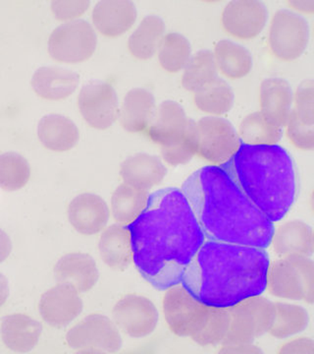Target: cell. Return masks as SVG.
<instances>
[{
    "label": "cell",
    "mask_w": 314,
    "mask_h": 354,
    "mask_svg": "<svg viewBox=\"0 0 314 354\" xmlns=\"http://www.w3.org/2000/svg\"><path fill=\"white\" fill-rule=\"evenodd\" d=\"M129 227L133 263L141 277L160 290L181 283L188 265L206 239L178 188H165L150 195L145 211Z\"/></svg>",
    "instance_id": "obj_1"
},
{
    "label": "cell",
    "mask_w": 314,
    "mask_h": 354,
    "mask_svg": "<svg viewBox=\"0 0 314 354\" xmlns=\"http://www.w3.org/2000/svg\"><path fill=\"white\" fill-rule=\"evenodd\" d=\"M182 192L206 239L264 249L271 246L274 223L222 167L197 169L184 183Z\"/></svg>",
    "instance_id": "obj_2"
},
{
    "label": "cell",
    "mask_w": 314,
    "mask_h": 354,
    "mask_svg": "<svg viewBox=\"0 0 314 354\" xmlns=\"http://www.w3.org/2000/svg\"><path fill=\"white\" fill-rule=\"evenodd\" d=\"M269 265L266 249L206 239L180 283L199 301L229 308L266 290Z\"/></svg>",
    "instance_id": "obj_3"
},
{
    "label": "cell",
    "mask_w": 314,
    "mask_h": 354,
    "mask_svg": "<svg viewBox=\"0 0 314 354\" xmlns=\"http://www.w3.org/2000/svg\"><path fill=\"white\" fill-rule=\"evenodd\" d=\"M220 167L272 223L282 221L294 206L299 189L297 167L290 153L278 144H241Z\"/></svg>",
    "instance_id": "obj_4"
},
{
    "label": "cell",
    "mask_w": 314,
    "mask_h": 354,
    "mask_svg": "<svg viewBox=\"0 0 314 354\" xmlns=\"http://www.w3.org/2000/svg\"><path fill=\"white\" fill-rule=\"evenodd\" d=\"M266 290L280 299L314 301V262L304 255L280 257L269 265Z\"/></svg>",
    "instance_id": "obj_5"
},
{
    "label": "cell",
    "mask_w": 314,
    "mask_h": 354,
    "mask_svg": "<svg viewBox=\"0 0 314 354\" xmlns=\"http://www.w3.org/2000/svg\"><path fill=\"white\" fill-rule=\"evenodd\" d=\"M190 138L195 155L216 167L226 164L242 144L234 125L219 116L193 120Z\"/></svg>",
    "instance_id": "obj_6"
},
{
    "label": "cell",
    "mask_w": 314,
    "mask_h": 354,
    "mask_svg": "<svg viewBox=\"0 0 314 354\" xmlns=\"http://www.w3.org/2000/svg\"><path fill=\"white\" fill-rule=\"evenodd\" d=\"M162 306L170 330L177 337L190 339L202 329L210 310L182 283L167 288Z\"/></svg>",
    "instance_id": "obj_7"
},
{
    "label": "cell",
    "mask_w": 314,
    "mask_h": 354,
    "mask_svg": "<svg viewBox=\"0 0 314 354\" xmlns=\"http://www.w3.org/2000/svg\"><path fill=\"white\" fill-rule=\"evenodd\" d=\"M97 36L94 28L85 20L63 23L51 32L48 53L63 64H80L94 55Z\"/></svg>",
    "instance_id": "obj_8"
},
{
    "label": "cell",
    "mask_w": 314,
    "mask_h": 354,
    "mask_svg": "<svg viewBox=\"0 0 314 354\" xmlns=\"http://www.w3.org/2000/svg\"><path fill=\"white\" fill-rule=\"evenodd\" d=\"M69 348L82 353H114L122 348L120 330L113 320L101 314H90L69 330Z\"/></svg>",
    "instance_id": "obj_9"
},
{
    "label": "cell",
    "mask_w": 314,
    "mask_h": 354,
    "mask_svg": "<svg viewBox=\"0 0 314 354\" xmlns=\"http://www.w3.org/2000/svg\"><path fill=\"white\" fill-rule=\"evenodd\" d=\"M311 38L306 18L293 10L282 9L274 14L269 31V46L274 57L294 62L304 55Z\"/></svg>",
    "instance_id": "obj_10"
},
{
    "label": "cell",
    "mask_w": 314,
    "mask_h": 354,
    "mask_svg": "<svg viewBox=\"0 0 314 354\" xmlns=\"http://www.w3.org/2000/svg\"><path fill=\"white\" fill-rule=\"evenodd\" d=\"M78 106L86 122L97 130L112 127L119 116V102L115 88L106 82L84 86L79 93Z\"/></svg>",
    "instance_id": "obj_11"
},
{
    "label": "cell",
    "mask_w": 314,
    "mask_h": 354,
    "mask_svg": "<svg viewBox=\"0 0 314 354\" xmlns=\"http://www.w3.org/2000/svg\"><path fill=\"white\" fill-rule=\"evenodd\" d=\"M112 317L118 329L134 339L153 334L159 320L155 304L139 295H128L121 298L114 306Z\"/></svg>",
    "instance_id": "obj_12"
},
{
    "label": "cell",
    "mask_w": 314,
    "mask_h": 354,
    "mask_svg": "<svg viewBox=\"0 0 314 354\" xmlns=\"http://www.w3.org/2000/svg\"><path fill=\"white\" fill-rule=\"evenodd\" d=\"M225 31L234 38L251 39L264 31L268 20V9L257 0H234L222 12Z\"/></svg>",
    "instance_id": "obj_13"
},
{
    "label": "cell",
    "mask_w": 314,
    "mask_h": 354,
    "mask_svg": "<svg viewBox=\"0 0 314 354\" xmlns=\"http://www.w3.org/2000/svg\"><path fill=\"white\" fill-rule=\"evenodd\" d=\"M192 121L178 102H162L155 109L153 120L146 129V135L161 147L173 145L185 138Z\"/></svg>",
    "instance_id": "obj_14"
},
{
    "label": "cell",
    "mask_w": 314,
    "mask_h": 354,
    "mask_svg": "<svg viewBox=\"0 0 314 354\" xmlns=\"http://www.w3.org/2000/svg\"><path fill=\"white\" fill-rule=\"evenodd\" d=\"M84 304L78 291L58 283L43 293L39 301V314L51 327H66L82 313Z\"/></svg>",
    "instance_id": "obj_15"
},
{
    "label": "cell",
    "mask_w": 314,
    "mask_h": 354,
    "mask_svg": "<svg viewBox=\"0 0 314 354\" xmlns=\"http://www.w3.org/2000/svg\"><path fill=\"white\" fill-rule=\"evenodd\" d=\"M110 209L104 198L94 193H83L74 198L68 207V218L79 234L95 235L107 227Z\"/></svg>",
    "instance_id": "obj_16"
},
{
    "label": "cell",
    "mask_w": 314,
    "mask_h": 354,
    "mask_svg": "<svg viewBox=\"0 0 314 354\" xmlns=\"http://www.w3.org/2000/svg\"><path fill=\"white\" fill-rule=\"evenodd\" d=\"M260 113L274 127L284 128L294 102V92L287 80L278 77L264 79L260 85Z\"/></svg>",
    "instance_id": "obj_17"
},
{
    "label": "cell",
    "mask_w": 314,
    "mask_h": 354,
    "mask_svg": "<svg viewBox=\"0 0 314 354\" xmlns=\"http://www.w3.org/2000/svg\"><path fill=\"white\" fill-rule=\"evenodd\" d=\"M137 17V7L129 0H102L92 10L95 27L108 38H117L129 31Z\"/></svg>",
    "instance_id": "obj_18"
},
{
    "label": "cell",
    "mask_w": 314,
    "mask_h": 354,
    "mask_svg": "<svg viewBox=\"0 0 314 354\" xmlns=\"http://www.w3.org/2000/svg\"><path fill=\"white\" fill-rule=\"evenodd\" d=\"M55 278L57 283L71 286L79 293L88 292L99 281V268L88 254L70 253L55 265Z\"/></svg>",
    "instance_id": "obj_19"
},
{
    "label": "cell",
    "mask_w": 314,
    "mask_h": 354,
    "mask_svg": "<svg viewBox=\"0 0 314 354\" xmlns=\"http://www.w3.org/2000/svg\"><path fill=\"white\" fill-rule=\"evenodd\" d=\"M166 174L167 169L161 158L146 153L126 158L120 167L123 183L146 191L159 185Z\"/></svg>",
    "instance_id": "obj_20"
},
{
    "label": "cell",
    "mask_w": 314,
    "mask_h": 354,
    "mask_svg": "<svg viewBox=\"0 0 314 354\" xmlns=\"http://www.w3.org/2000/svg\"><path fill=\"white\" fill-rule=\"evenodd\" d=\"M271 245L279 257L304 255L313 257L314 252L313 228L300 220L286 221L274 228Z\"/></svg>",
    "instance_id": "obj_21"
},
{
    "label": "cell",
    "mask_w": 314,
    "mask_h": 354,
    "mask_svg": "<svg viewBox=\"0 0 314 354\" xmlns=\"http://www.w3.org/2000/svg\"><path fill=\"white\" fill-rule=\"evenodd\" d=\"M80 83L78 73L55 66L39 67L32 77V90L48 101H61L70 97Z\"/></svg>",
    "instance_id": "obj_22"
},
{
    "label": "cell",
    "mask_w": 314,
    "mask_h": 354,
    "mask_svg": "<svg viewBox=\"0 0 314 354\" xmlns=\"http://www.w3.org/2000/svg\"><path fill=\"white\" fill-rule=\"evenodd\" d=\"M101 232L99 243L101 260L110 269L125 271L134 262L130 227L115 223Z\"/></svg>",
    "instance_id": "obj_23"
},
{
    "label": "cell",
    "mask_w": 314,
    "mask_h": 354,
    "mask_svg": "<svg viewBox=\"0 0 314 354\" xmlns=\"http://www.w3.org/2000/svg\"><path fill=\"white\" fill-rule=\"evenodd\" d=\"M2 341L14 353H29L38 344L43 326L26 314H11L4 317L1 328Z\"/></svg>",
    "instance_id": "obj_24"
},
{
    "label": "cell",
    "mask_w": 314,
    "mask_h": 354,
    "mask_svg": "<svg viewBox=\"0 0 314 354\" xmlns=\"http://www.w3.org/2000/svg\"><path fill=\"white\" fill-rule=\"evenodd\" d=\"M155 109L157 104L153 93L146 88H133L126 94L119 109L120 124L127 132L146 131Z\"/></svg>",
    "instance_id": "obj_25"
},
{
    "label": "cell",
    "mask_w": 314,
    "mask_h": 354,
    "mask_svg": "<svg viewBox=\"0 0 314 354\" xmlns=\"http://www.w3.org/2000/svg\"><path fill=\"white\" fill-rule=\"evenodd\" d=\"M38 137L48 150L66 152L78 144L80 132L70 118L61 114L51 113L39 121Z\"/></svg>",
    "instance_id": "obj_26"
},
{
    "label": "cell",
    "mask_w": 314,
    "mask_h": 354,
    "mask_svg": "<svg viewBox=\"0 0 314 354\" xmlns=\"http://www.w3.org/2000/svg\"><path fill=\"white\" fill-rule=\"evenodd\" d=\"M150 193L123 183L111 197V213L119 225H131L145 211Z\"/></svg>",
    "instance_id": "obj_27"
},
{
    "label": "cell",
    "mask_w": 314,
    "mask_h": 354,
    "mask_svg": "<svg viewBox=\"0 0 314 354\" xmlns=\"http://www.w3.org/2000/svg\"><path fill=\"white\" fill-rule=\"evenodd\" d=\"M213 55L217 69L228 78H244L253 69V57L250 50L235 41L228 39L218 41Z\"/></svg>",
    "instance_id": "obj_28"
},
{
    "label": "cell",
    "mask_w": 314,
    "mask_h": 354,
    "mask_svg": "<svg viewBox=\"0 0 314 354\" xmlns=\"http://www.w3.org/2000/svg\"><path fill=\"white\" fill-rule=\"evenodd\" d=\"M164 36V21L158 16H146L130 36L128 48L133 57L150 59L157 53Z\"/></svg>",
    "instance_id": "obj_29"
},
{
    "label": "cell",
    "mask_w": 314,
    "mask_h": 354,
    "mask_svg": "<svg viewBox=\"0 0 314 354\" xmlns=\"http://www.w3.org/2000/svg\"><path fill=\"white\" fill-rule=\"evenodd\" d=\"M275 320L268 334L277 339H287L308 329L311 316L308 310L291 302H275Z\"/></svg>",
    "instance_id": "obj_30"
},
{
    "label": "cell",
    "mask_w": 314,
    "mask_h": 354,
    "mask_svg": "<svg viewBox=\"0 0 314 354\" xmlns=\"http://www.w3.org/2000/svg\"><path fill=\"white\" fill-rule=\"evenodd\" d=\"M235 95L229 84L217 78L194 93L197 108L211 116H220L229 113L234 104Z\"/></svg>",
    "instance_id": "obj_31"
},
{
    "label": "cell",
    "mask_w": 314,
    "mask_h": 354,
    "mask_svg": "<svg viewBox=\"0 0 314 354\" xmlns=\"http://www.w3.org/2000/svg\"><path fill=\"white\" fill-rule=\"evenodd\" d=\"M238 134L241 143L245 145H277L282 139L283 128L274 127L265 120L260 111H255L244 118Z\"/></svg>",
    "instance_id": "obj_32"
},
{
    "label": "cell",
    "mask_w": 314,
    "mask_h": 354,
    "mask_svg": "<svg viewBox=\"0 0 314 354\" xmlns=\"http://www.w3.org/2000/svg\"><path fill=\"white\" fill-rule=\"evenodd\" d=\"M218 69L214 59L213 53L208 50H201L190 58L182 76L183 87L190 92L204 88L217 78Z\"/></svg>",
    "instance_id": "obj_33"
},
{
    "label": "cell",
    "mask_w": 314,
    "mask_h": 354,
    "mask_svg": "<svg viewBox=\"0 0 314 354\" xmlns=\"http://www.w3.org/2000/svg\"><path fill=\"white\" fill-rule=\"evenodd\" d=\"M157 53L160 65L169 73L182 71L193 55L190 41L179 32L165 35Z\"/></svg>",
    "instance_id": "obj_34"
},
{
    "label": "cell",
    "mask_w": 314,
    "mask_h": 354,
    "mask_svg": "<svg viewBox=\"0 0 314 354\" xmlns=\"http://www.w3.org/2000/svg\"><path fill=\"white\" fill-rule=\"evenodd\" d=\"M31 178V167L22 155L7 152L0 155V188L9 192L22 189Z\"/></svg>",
    "instance_id": "obj_35"
},
{
    "label": "cell",
    "mask_w": 314,
    "mask_h": 354,
    "mask_svg": "<svg viewBox=\"0 0 314 354\" xmlns=\"http://www.w3.org/2000/svg\"><path fill=\"white\" fill-rule=\"evenodd\" d=\"M228 310L230 314L229 329L222 344L255 342V339H259L255 318L243 301L229 307Z\"/></svg>",
    "instance_id": "obj_36"
},
{
    "label": "cell",
    "mask_w": 314,
    "mask_h": 354,
    "mask_svg": "<svg viewBox=\"0 0 314 354\" xmlns=\"http://www.w3.org/2000/svg\"><path fill=\"white\" fill-rule=\"evenodd\" d=\"M229 323L228 308L210 306L208 318L202 329L190 339L201 346H221L226 337Z\"/></svg>",
    "instance_id": "obj_37"
},
{
    "label": "cell",
    "mask_w": 314,
    "mask_h": 354,
    "mask_svg": "<svg viewBox=\"0 0 314 354\" xmlns=\"http://www.w3.org/2000/svg\"><path fill=\"white\" fill-rule=\"evenodd\" d=\"M243 302L255 318L258 337L268 334L275 320V302L269 298L262 297V295L246 298Z\"/></svg>",
    "instance_id": "obj_38"
},
{
    "label": "cell",
    "mask_w": 314,
    "mask_h": 354,
    "mask_svg": "<svg viewBox=\"0 0 314 354\" xmlns=\"http://www.w3.org/2000/svg\"><path fill=\"white\" fill-rule=\"evenodd\" d=\"M190 127L182 141L173 145L161 147L162 158L166 164L172 167H178V165L188 164L194 158L195 152L192 138H190Z\"/></svg>",
    "instance_id": "obj_39"
},
{
    "label": "cell",
    "mask_w": 314,
    "mask_h": 354,
    "mask_svg": "<svg viewBox=\"0 0 314 354\" xmlns=\"http://www.w3.org/2000/svg\"><path fill=\"white\" fill-rule=\"evenodd\" d=\"M88 0H55L51 2V12L59 21L78 20L90 7Z\"/></svg>",
    "instance_id": "obj_40"
},
{
    "label": "cell",
    "mask_w": 314,
    "mask_h": 354,
    "mask_svg": "<svg viewBox=\"0 0 314 354\" xmlns=\"http://www.w3.org/2000/svg\"><path fill=\"white\" fill-rule=\"evenodd\" d=\"M278 353L313 354L314 353L313 339L308 337H293V339L291 337L289 341L286 342L278 348Z\"/></svg>",
    "instance_id": "obj_41"
},
{
    "label": "cell",
    "mask_w": 314,
    "mask_h": 354,
    "mask_svg": "<svg viewBox=\"0 0 314 354\" xmlns=\"http://www.w3.org/2000/svg\"><path fill=\"white\" fill-rule=\"evenodd\" d=\"M262 349L255 342H241V344H222L219 348V353L229 354H253L262 353Z\"/></svg>",
    "instance_id": "obj_42"
},
{
    "label": "cell",
    "mask_w": 314,
    "mask_h": 354,
    "mask_svg": "<svg viewBox=\"0 0 314 354\" xmlns=\"http://www.w3.org/2000/svg\"><path fill=\"white\" fill-rule=\"evenodd\" d=\"M12 251V242L4 230L0 228V264L10 256Z\"/></svg>",
    "instance_id": "obj_43"
},
{
    "label": "cell",
    "mask_w": 314,
    "mask_h": 354,
    "mask_svg": "<svg viewBox=\"0 0 314 354\" xmlns=\"http://www.w3.org/2000/svg\"><path fill=\"white\" fill-rule=\"evenodd\" d=\"M290 7L294 9V12H301L304 14H313L314 12V1L313 0H295V1H289Z\"/></svg>",
    "instance_id": "obj_44"
},
{
    "label": "cell",
    "mask_w": 314,
    "mask_h": 354,
    "mask_svg": "<svg viewBox=\"0 0 314 354\" xmlns=\"http://www.w3.org/2000/svg\"><path fill=\"white\" fill-rule=\"evenodd\" d=\"M9 297L8 279L0 272V307L3 306Z\"/></svg>",
    "instance_id": "obj_45"
}]
</instances>
